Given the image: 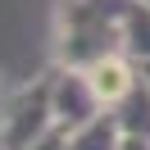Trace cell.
<instances>
[{"label": "cell", "mask_w": 150, "mask_h": 150, "mask_svg": "<svg viewBox=\"0 0 150 150\" xmlns=\"http://www.w3.org/2000/svg\"><path fill=\"white\" fill-rule=\"evenodd\" d=\"M100 91H105V96L123 91V73H118V68H100Z\"/></svg>", "instance_id": "6da1fadb"}]
</instances>
